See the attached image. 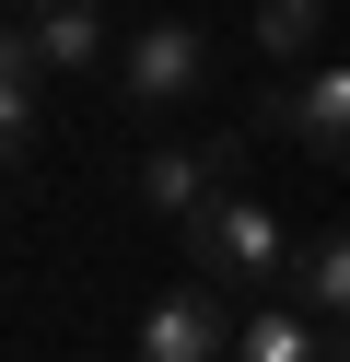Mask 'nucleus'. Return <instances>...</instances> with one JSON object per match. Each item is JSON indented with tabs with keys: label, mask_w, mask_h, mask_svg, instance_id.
Wrapping results in <instances>:
<instances>
[{
	"label": "nucleus",
	"mask_w": 350,
	"mask_h": 362,
	"mask_svg": "<svg viewBox=\"0 0 350 362\" xmlns=\"http://www.w3.org/2000/svg\"><path fill=\"white\" fill-rule=\"evenodd\" d=\"M292 292H303V315L315 327H350V234H315L292 257Z\"/></svg>",
	"instance_id": "nucleus-8"
},
{
	"label": "nucleus",
	"mask_w": 350,
	"mask_h": 362,
	"mask_svg": "<svg viewBox=\"0 0 350 362\" xmlns=\"http://www.w3.org/2000/svg\"><path fill=\"white\" fill-rule=\"evenodd\" d=\"M339 362H350V327H339Z\"/></svg>",
	"instance_id": "nucleus-11"
},
{
	"label": "nucleus",
	"mask_w": 350,
	"mask_h": 362,
	"mask_svg": "<svg viewBox=\"0 0 350 362\" xmlns=\"http://www.w3.org/2000/svg\"><path fill=\"white\" fill-rule=\"evenodd\" d=\"M12 12H47V0H12Z\"/></svg>",
	"instance_id": "nucleus-10"
},
{
	"label": "nucleus",
	"mask_w": 350,
	"mask_h": 362,
	"mask_svg": "<svg viewBox=\"0 0 350 362\" xmlns=\"http://www.w3.org/2000/svg\"><path fill=\"white\" fill-rule=\"evenodd\" d=\"M257 129L269 141H303L315 164H350V71H303L280 94H257Z\"/></svg>",
	"instance_id": "nucleus-3"
},
{
	"label": "nucleus",
	"mask_w": 350,
	"mask_h": 362,
	"mask_svg": "<svg viewBox=\"0 0 350 362\" xmlns=\"http://www.w3.org/2000/svg\"><path fill=\"white\" fill-rule=\"evenodd\" d=\"M315 24H327V0H257V47L269 59H315Z\"/></svg>",
	"instance_id": "nucleus-9"
},
{
	"label": "nucleus",
	"mask_w": 350,
	"mask_h": 362,
	"mask_svg": "<svg viewBox=\"0 0 350 362\" xmlns=\"http://www.w3.org/2000/svg\"><path fill=\"white\" fill-rule=\"evenodd\" d=\"M199 82H210V35H199V24H140L129 47H117V94L152 105V117H163V105H187Z\"/></svg>",
	"instance_id": "nucleus-2"
},
{
	"label": "nucleus",
	"mask_w": 350,
	"mask_h": 362,
	"mask_svg": "<svg viewBox=\"0 0 350 362\" xmlns=\"http://www.w3.org/2000/svg\"><path fill=\"white\" fill-rule=\"evenodd\" d=\"M233 362H339V327H315L303 304H257L233 327Z\"/></svg>",
	"instance_id": "nucleus-6"
},
{
	"label": "nucleus",
	"mask_w": 350,
	"mask_h": 362,
	"mask_svg": "<svg viewBox=\"0 0 350 362\" xmlns=\"http://www.w3.org/2000/svg\"><path fill=\"white\" fill-rule=\"evenodd\" d=\"M292 257H303V245L280 234V211L257 187H222L199 222H187V281H210V292H233V281L269 292V281H292Z\"/></svg>",
	"instance_id": "nucleus-1"
},
{
	"label": "nucleus",
	"mask_w": 350,
	"mask_h": 362,
	"mask_svg": "<svg viewBox=\"0 0 350 362\" xmlns=\"http://www.w3.org/2000/svg\"><path fill=\"white\" fill-rule=\"evenodd\" d=\"M233 327H245V315H222V292L187 281V292H163V304L140 315V362H233Z\"/></svg>",
	"instance_id": "nucleus-4"
},
{
	"label": "nucleus",
	"mask_w": 350,
	"mask_h": 362,
	"mask_svg": "<svg viewBox=\"0 0 350 362\" xmlns=\"http://www.w3.org/2000/svg\"><path fill=\"white\" fill-rule=\"evenodd\" d=\"M12 24L23 35H35V59H47V71H59V82H82V71H105V0H47V12H12Z\"/></svg>",
	"instance_id": "nucleus-5"
},
{
	"label": "nucleus",
	"mask_w": 350,
	"mask_h": 362,
	"mask_svg": "<svg viewBox=\"0 0 350 362\" xmlns=\"http://www.w3.org/2000/svg\"><path fill=\"white\" fill-rule=\"evenodd\" d=\"M140 199H152L163 222H199L210 199H222V164H210V141H199V152H152V164H140Z\"/></svg>",
	"instance_id": "nucleus-7"
}]
</instances>
